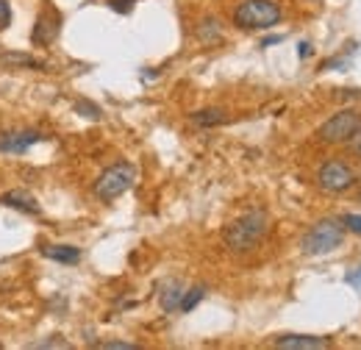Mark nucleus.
<instances>
[{"mask_svg":"<svg viewBox=\"0 0 361 350\" xmlns=\"http://www.w3.org/2000/svg\"><path fill=\"white\" fill-rule=\"evenodd\" d=\"M0 203L8 206V209H20V212H25V215H39V212H42L39 203H37V198L28 195V192H20V189L6 192V195L0 198Z\"/></svg>","mask_w":361,"mask_h":350,"instance_id":"obj_9","label":"nucleus"},{"mask_svg":"<svg viewBox=\"0 0 361 350\" xmlns=\"http://www.w3.org/2000/svg\"><path fill=\"white\" fill-rule=\"evenodd\" d=\"M136 0H109V6L114 8V11H123V14H128L131 8H134Z\"/></svg>","mask_w":361,"mask_h":350,"instance_id":"obj_21","label":"nucleus"},{"mask_svg":"<svg viewBox=\"0 0 361 350\" xmlns=\"http://www.w3.org/2000/svg\"><path fill=\"white\" fill-rule=\"evenodd\" d=\"M300 56H312V44H300Z\"/></svg>","mask_w":361,"mask_h":350,"instance_id":"obj_25","label":"nucleus"},{"mask_svg":"<svg viewBox=\"0 0 361 350\" xmlns=\"http://www.w3.org/2000/svg\"><path fill=\"white\" fill-rule=\"evenodd\" d=\"M183 292H186V286L180 284V281H167L164 286H161V295H159V303L164 311H178L180 301H183Z\"/></svg>","mask_w":361,"mask_h":350,"instance_id":"obj_11","label":"nucleus"},{"mask_svg":"<svg viewBox=\"0 0 361 350\" xmlns=\"http://www.w3.org/2000/svg\"><path fill=\"white\" fill-rule=\"evenodd\" d=\"M47 259L53 262H61V264H78L81 262V251L73 248V245H50V248H42Z\"/></svg>","mask_w":361,"mask_h":350,"instance_id":"obj_12","label":"nucleus"},{"mask_svg":"<svg viewBox=\"0 0 361 350\" xmlns=\"http://www.w3.org/2000/svg\"><path fill=\"white\" fill-rule=\"evenodd\" d=\"M342 222H345V231H353V234L361 236V215H348Z\"/></svg>","mask_w":361,"mask_h":350,"instance_id":"obj_18","label":"nucleus"},{"mask_svg":"<svg viewBox=\"0 0 361 350\" xmlns=\"http://www.w3.org/2000/svg\"><path fill=\"white\" fill-rule=\"evenodd\" d=\"M34 348H67V342H37Z\"/></svg>","mask_w":361,"mask_h":350,"instance_id":"obj_24","label":"nucleus"},{"mask_svg":"<svg viewBox=\"0 0 361 350\" xmlns=\"http://www.w3.org/2000/svg\"><path fill=\"white\" fill-rule=\"evenodd\" d=\"M345 242V222L339 219H319L317 225H312L300 242L306 256H325L331 251H336Z\"/></svg>","mask_w":361,"mask_h":350,"instance_id":"obj_3","label":"nucleus"},{"mask_svg":"<svg viewBox=\"0 0 361 350\" xmlns=\"http://www.w3.org/2000/svg\"><path fill=\"white\" fill-rule=\"evenodd\" d=\"M345 281H348V284H350V286H353V289H356V292L361 295V267L350 270V272L345 275Z\"/></svg>","mask_w":361,"mask_h":350,"instance_id":"obj_19","label":"nucleus"},{"mask_svg":"<svg viewBox=\"0 0 361 350\" xmlns=\"http://www.w3.org/2000/svg\"><path fill=\"white\" fill-rule=\"evenodd\" d=\"M75 111H81V114L90 117V120H100V109H97L94 103H90V100H78V103H75Z\"/></svg>","mask_w":361,"mask_h":350,"instance_id":"obj_17","label":"nucleus"},{"mask_svg":"<svg viewBox=\"0 0 361 350\" xmlns=\"http://www.w3.org/2000/svg\"><path fill=\"white\" fill-rule=\"evenodd\" d=\"M353 183H359V178H356V170L348 162L331 159V162L319 164V170H317V186L328 195H339V192L350 189Z\"/></svg>","mask_w":361,"mask_h":350,"instance_id":"obj_6","label":"nucleus"},{"mask_svg":"<svg viewBox=\"0 0 361 350\" xmlns=\"http://www.w3.org/2000/svg\"><path fill=\"white\" fill-rule=\"evenodd\" d=\"M359 183H361V181H359Z\"/></svg>","mask_w":361,"mask_h":350,"instance_id":"obj_26","label":"nucleus"},{"mask_svg":"<svg viewBox=\"0 0 361 350\" xmlns=\"http://www.w3.org/2000/svg\"><path fill=\"white\" fill-rule=\"evenodd\" d=\"M361 128V111L356 109H342L334 117H328L317 128V142L319 145H348Z\"/></svg>","mask_w":361,"mask_h":350,"instance_id":"obj_5","label":"nucleus"},{"mask_svg":"<svg viewBox=\"0 0 361 350\" xmlns=\"http://www.w3.org/2000/svg\"><path fill=\"white\" fill-rule=\"evenodd\" d=\"M220 20L217 17H206V20H200V25H197V40L200 42H220Z\"/></svg>","mask_w":361,"mask_h":350,"instance_id":"obj_14","label":"nucleus"},{"mask_svg":"<svg viewBox=\"0 0 361 350\" xmlns=\"http://www.w3.org/2000/svg\"><path fill=\"white\" fill-rule=\"evenodd\" d=\"M97 348H106V350H136V345H131V342H100Z\"/></svg>","mask_w":361,"mask_h":350,"instance_id":"obj_22","label":"nucleus"},{"mask_svg":"<svg viewBox=\"0 0 361 350\" xmlns=\"http://www.w3.org/2000/svg\"><path fill=\"white\" fill-rule=\"evenodd\" d=\"M136 181V167L131 162H117L111 167H106L100 178L94 181V195L103 200V203H111L117 200L120 195H126Z\"/></svg>","mask_w":361,"mask_h":350,"instance_id":"obj_4","label":"nucleus"},{"mask_svg":"<svg viewBox=\"0 0 361 350\" xmlns=\"http://www.w3.org/2000/svg\"><path fill=\"white\" fill-rule=\"evenodd\" d=\"M226 120H228V114L223 109H203V111H195V114H192V123L200 126V128L220 126V123H226Z\"/></svg>","mask_w":361,"mask_h":350,"instance_id":"obj_13","label":"nucleus"},{"mask_svg":"<svg viewBox=\"0 0 361 350\" xmlns=\"http://www.w3.org/2000/svg\"><path fill=\"white\" fill-rule=\"evenodd\" d=\"M270 231V217L264 209H250L245 215L228 222L226 231H223V239H226L228 251L233 253H250L253 248H259V242L267 236Z\"/></svg>","mask_w":361,"mask_h":350,"instance_id":"obj_1","label":"nucleus"},{"mask_svg":"<svg viewBox=\"0 0 361 350\" xmlns=\"http://www.w3.org/2000/svg\"><path fill=\"white\" fill-rule=\"evenodd\" d=\"M0 64L8 67H45V61L28 56V53H0Z\"/></svg>","mask_w":361,"mask_h":350,"instance_id":"obj_15","label":"nucleus"},{"mask_svg":"<svg viewBox=\"0 0 361 350\" xmlns=\"http://www.w3.org/2000/svg\"><path fill=\"white\" fill-rule=\"evenodd\" d=\"M45 136L39 131H3L0 133V153H25Z\"/></svg>","mask_w":361,"mask_h":350,"instance_id":"obj_7","label":"nucleus"},{"mask_svg":"<svg viewBox=\"0 0 361 350\" xmlns=\"http://www.w3.org/2000/svg\"><path fill=\"white\" fill-rule=\"evenodd\" d=\"M348 145H350V150H353V153H356V156L361 159V128H359V133H356V136L348 142Z\"/></svg>","mask_w":361,"mask_h":350,"instance_id":"obj_23","label":"nucleus"},{"mask_svg":"<svg viewBox=\"0 0 361 350\" xmlns=\"http://www.w3.org/2000/svg\"><path fill=\"white\" fill-rule=\"evenodd\" d=\"M56 37H59V14L56 11H42L39 20H37V25H34L31 40L37 44H50Z\"/></svg>","mask_w":361,"mask_h":350,"instance_id":"obj_8","label":"nucleus"},{"mask_svg":"<svg viewBox=\"0 0 361 350\" xmlns=\"http://www.w3.org/2000/svg\"><path fill=\"white\" fill-rule=\"evenodd\" d=\"M203 298H206V286H192V289H186V292H183V301H180L178 311H183V314H186V311H192V308L197 306Z\"/></svg>","mask_w":361,"mask_h":350,"instance_id":"obj_16","label":"nucleus"},{"mask_svg":"<svg viewBox=\"0 0 361 350\" xmlns=\"http://www.w3.org/2000/svg\"><path fill=\"white\" fill-rule=\"evenodd\" d=\"M283 11L275 0H242L233 8V25L242 31H267L281 23Z\"/></svg>","mask_w":361,"mask_h":350,"instance_id":"obj_2","label":"nucleus"},{"mask_svg":"<svg viewBox=\"0 0 361 350\" xmlns=\"http://www.w3.org/2000/svg\"><path fill=\"white\" fill-rule=\"evenodd\" d=\"M11 23V6L8 0H0V28H6Z\"/></svg>","mask_w":361,"mask_h":350,"instance_id":"obj_20","label":"nucleus"},{"mask_svg":"<svg viewBox=\"0 0 361 350\" xmlns=\"http://www.w3.org/2000/svg\"><path fill=\"white\" fill-rule=\"evenodd\" d=\"M331 342L322 339V337H281L275 339V348H283V350H319V348H328Z\"/></svg>","mask_w":361,"mask_h":350,"instance_id":"obj_10","label":"nucleus"}]
</instances>
